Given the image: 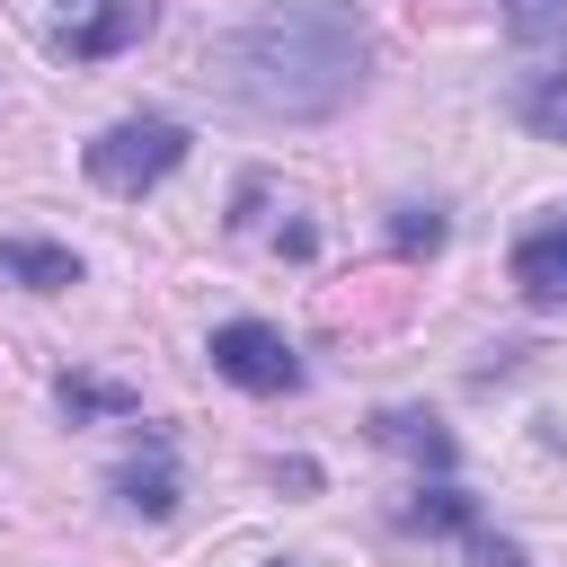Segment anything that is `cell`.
Listing matches in <instances>:
<instances>
[{"label": "cell", "mask_w": 567, "mask_h": 567, "mask_svg": "<svg viewBox=\"0 0 567 567\" xmlns=\"http://www.w3.org/2000/svg\"><path fill=\"white\" fill-rule=\"evenodd\" d=\"M115 496L133 505V514H177V470H168V434H151V461H124L115 470Z\"/></svg>", "instance_id": "7"}, {"label": "cell", "mask_w": 567, "mask_h": 567, "mask_svg": "<svg viewBox=\"0 0 567 567\" xmlns=\"http://www.w3.org/2000/svg\"><path fill=\"white\" fill-rule=\"evenodd\" d=\"M0 275L27 284V292H71L80 284V257L62 239H0Z\"/></svg>", "instance_id": "6"}, {"label": "cell", "mask_w": 567, "mask_h": 567, "mask_svg": "<svg viewBox=\"0 0 567 567\" xmlns=\"http://www.w3.org/2000/svg\"><path fill=\"white\" fill-rule=\"evenodd\" d=\"M142 27H151V0H97V9H89V18H80V27L62 35V44H71L80 62H97V53H115V44H133Z\"/></svg>", "instance_id": "8"}, {"label": "cell", "mask_w": 567, "mask_h": 567, "mask_svg": "<svg viewBox=\"0 0 567 567\" xmlns=\"http://www.w3.org/2000/svg\"><path fill=\"white\" fill-rule=\"evenodd\" d=\"M434 239H443V221H434V213H425V221H416V213L399 221V248H434Z\"/></svg>", "instance_id": "14"}, {"label": "cell", "mask_w": 567, "mask_h": 567, "mask_svg": "<svg viewBox=\"0 0 567 567\" xmlns=\"http://www.w3.org/2000/svg\"><path fill=\"white\" fill-rule=\"evenodd\" d=\"M186 124L177 115H124V124H106L89 151H80V168H89V186H106V195H151L159 177H177V159H186Z\"/></svg>", "instance_id": "2"}, {"label": "cell", "mask_w": 567, "mask_h": 567, "mask_svg": "<svg viewBox=\"0 0 567 567\" xmlns=\"http://www.w3.org/2000/svg\"><path fill=\"white\" fill-rule=\"evenodd\" d=\"M62 408H71V416H133V399L106 390V381H62Z\"/></svg>", "instance_id": "12"}, {"label": "cell", "mask_w": 567, "mask_h": 567, "mask_svg": "<svg viewBox=\"0 0 567 567\" xmlns=\"http://www.w3.org/2000/svg\"><path fill=\"white\" fill-rule=\"evenodd\" d=\"M514 292L532 310H567V213H549L540 230L514 239Z\"/></svg>", "instance_id": "4"}, {"label": "cell", "mask_w": 567, "mask_h": 567, "mask_svg": "<svg viewBox=\"0 0 567 567\" xmlns=\"http://www.w3.org/2000/svg\"><path fill=\"white\" fill-rule=\"evenodd\" d=\"M514 115H523L540 142H567V53H549V62H532V71L514 80Z\"/></svg>", "instance_id": "5"}, {"label": "cell", "mask_w": 567, "mask_h": 567, "mask_svg": "<svg viewBox=\"0 0 567 567\" xmlns=\"http://www.w3.org/2000/svg\"><path fill=\"white\" fill-rule=\"evenodd\" d=\"M505 27L523 44H567V0H505Z\"/></svg>", "instance_id": "11"}, {"label": "cell", "mask_w": 567, "mask_h": 567, "mask_svg": "<svg viewBox=\"0 0 567 567\" xmlns=\"http://www.w3.org/2000/svg\"><path fill=\"white\" fill-rule=\"evenodd\" d=\"M408 523H416V532H461V540H470V532H478V505H470L461 487H425V496L408 505Z\"/></svg>", "instance_id": "10"}, {"label": "cell", "mask_w": 567, "mask_h": 567, "mask_svg": "<svg viewBox=\"0 0 567 567\" xmlns=\"http://www.w3.org/2000/svg\"><path fill=\"white\" fill-rule=\"evenodd\" d=\"M204 354H213V372H221L230 390H257V399H275V390L301 381V354H292L284 328H266V319H221Z\"/></svg>", "instance_id": "3"}, {"label": "cell", "mask_w": 567, "mask_h": 567, "mask_svg": "<svg viewBox=\"0 0 567 567\" xmlns=\"http://www.w3.org/2000/svg\"><path fill=\"white\" fill-rule=\"evenodd\" d=\"M470 558H478V567H523V549H514L505 532H487V523L470 532Z\"/></svg>", "instance_id": "13"}, {"label": "cell", "mask_w": 567, "mask_h": 567, "mask_svg": "<svg viewBox=\"0 0 567 567\" xmlns=\"http://www.w3.org/2000/svg\"><path fill=\"white\" fill-rule=\"evenodd\" d=\"M363 62H372V35L346 0H275L213 44L204 80L266 124H319L363 89Z\"/></svg>", "instance_id": "1"}, {"label": "cell", "mask_w": 567, "mask_h": 567, "mask_svg": "<svg viewBox=\"0 0 567 567\" xmlns=\"http://www.w3.org/2000/svg\"><path fill=\"white\" fill-rule=\"evenodd\" d=\"M71 9H97V0H71Z\"/></svg>", "instance_id": "15"}, {"label": "cell", "mask_w": 567, "mask_h": 567, "mask_svg": "<svg viewBox=\"0 0 567 567\" xmlns=\"http://www.w3.org/2000/svg\"><path fill=\"white\" fill-rule=\"evenodd\" d=\"M372 434H381L390 452L425 461V470H452V434H443L434 416H416V408H381V416H372Z\"/></svg>", "instance_id": "9"}]
</instances>
